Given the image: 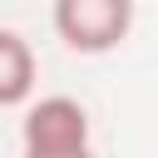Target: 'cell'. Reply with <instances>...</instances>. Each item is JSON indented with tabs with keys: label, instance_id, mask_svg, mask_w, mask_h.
Segmentation results:
<instances>
[{
	"label": "cell",
	"instance_id": "6da1fadb",
	"mask_svg": "<svg viewBox=\"0 0 158 158\" xmlns=\"http://www.w3.org/2000/svg\"><path fill=\"white\" fill-rule=\"evenodd\" d=\"M133 30V0H54V35L74 54H109Z\"/></svg>",
	"mask_w": 158,
	"mask_h": 158
},
{
	"label": "cell",
	"instance_id": "7a4b0ae2",
	"mask_svg": "<svg viewBox=\"0 0 158 158\" xmlns=\"http://www.w3.org/2000/svg\"><path fill=\"white\" fill-rule=\"evenodd\" d=\"M20 143L30 158H79V153H89V109L69 94L35 99L25 109Z\"/></svg>",
	"mask_w": 158,
	"mask_h": 158
},
{
	"label": "cell",
	"instance_id": "3957f363",
	"mask_svg": "<svg viewBox=\"0 0 158 158\" xmlns=\"http://www.w3.org/2000/svg\"><path fill=\"white\" fill-rule=\"evenodd\" d=\"M35 49L25 35L0 30V109H20L35 94Z\"/></svg>",
	"mask_w": 158,
	"mask_h": 158
}]
</instances>
